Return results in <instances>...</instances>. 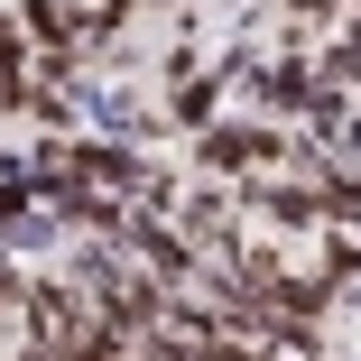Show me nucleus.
<instances>
[{"mask_svg": "<svg viewBox=\"0 0 361 361\" xmlns=\"http://www.w3.org/2000/svg\"><path fill=\"white\" fill-rule=\"evenodd\" d=\"M28 343H47V352H65V361H75L84 343H102L93 287H84V278H28Z\"/></svg>", "mask_w": 361, "mask_h": 361, "instance_id": "1", "label": "nucleus"}, {"mask_svg": "<svg viewBox=\"0 0 361 361\" xmlns=\"http://www.w3.org/2000/svg\"><path fill=\"white\" fill-rule=\"evenodd\" d=\"M278 158H287L278 121H204V130H195V176L241 185V176H259V167H278Z\"/></svg>", "mask_w": 361, "mask_h": 361, "instance_id": "2", "label": "nucleus"}, {"mask_svg": "<svg viewBox=\"0 0 361 361\" xmlns=\"http://www.w3.org/2000/svg\"><path fill=\"white\" fill-rule=\"evenodd\" d=\"M213 75H195V65H176V121H213Z\"/></svg>", "mask_w": 361, "mask_h": 361, "instance_id": "3", "label": "nucleus"}, {"mask_svg": "<svg viewBox=\"0 0 361 361\" xmlns=\"http://www.w3.org/2000/svg\"><path fill=\"white\" fill-rule=\"evenodd\" d=\"M28 213V185H0V223H19Z\"/></svg>", "mask_w": 361, "mask_h": 361, "instance_id": "4", "label": "nucleus"}, {"mask_svg": "<svg viewBox=\"0 0 361 361\" xmlns=\"http://www.w3.org/2000/svg\"><path fill=\"white\" fill-rule=\"evenodd\" d=\"M10 361H65V352H47V343H19V352H10Z\"/></svg>", "mask_w": 361, "mask_h": 361, "instance_id": "5", "label": "nucleus"}]
</instances>
